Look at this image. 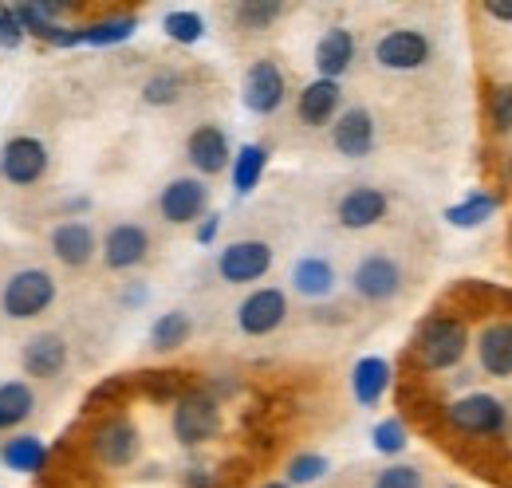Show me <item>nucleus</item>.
<instances>
[{
    "label": "nucleus",
    "mask_w": 512,
    "mask_h": 488,
    "mask_svg": "<svg viewBox=\"0 0 512 488\" xmlns=\"http://www.w3.org/2000/svg\"><path fill=\"white\" fill-rule=\"evenodd\" d=\"M469 355V327L457 315H430L414 331V359L422 370L442 374Z\"/></svg>",
    "instance_id": "obj_1"
},
{
    "label": "nucleus",
    "mask_w": 512,
    "mask_h": 488,
    "mask_svg": "<svg viewBox=\"0 0 512 488\" xmlns=\"http://www.w3.org/2000/svg\"><path fill=\"white\" fill-rule=\"evenodd\" d=\"M446 422L457 429V433H465V437H485V441H493V437H509L512 410L505 398H497V394H489V390H469V394L453 398L446 406Z\"/></svg>",
    "instance_id": "obj_2"
},
{
    "label": "nucleus",
    "mask_w": 512,
    "mask_h": 488,
    "mask_svg": "<svg viewBox=\"0 0 512 488\" xmlns=\"http://www.w3.org/2000/svg\"><path fill=\"white\" fill-rule=\"evenodd\" d=\"M56 276L48 268H16L0 288V311L8 319H40L56 304Z\"/></svg>",
    "instance_id": "obj_3"
},
{
    "label": "nucleus",
    "mask_w": 512,
    "mask_h": 488,
    "mask_svg": "<svg viewBox=\"0 0 512 488\" xmlns=\"http://www.w3.org/2000/svg\"><path fill=\"white\" fill-rule=\"evenodd\" d=\"M221 398L209 394V390H190L174 402V414H170V429L178 437L182 449H197V445H209L217 433H221Z\"/></svg>",
    "instance_id": "obj_4"
},
{
    "label": "nucleus",
    "mask_w": 512,
    "mask_h": 488,
    "mask_svg": "<svg viewBox=\"0 0 512 488\" xmlns=\"http://www.w3.org/2000/svg\"><path fill=\"white\" fill-rule=\"evenodd\" d=\"M406 284L402 264L390 252H367L355 268H351V292L363 304H390Z\"/></svg>",
    "instance_id": "obj_5"
},
{
    "label": "nucleus",
    "mask_w": 512,
    "mask_h": 488,
    "mask_svg": "<svg viewBox=\"0 0 512 488\" xmlns=\"http://www.w3.org/2000/svg\"><path fill=\"white\" fill-rule=\"evenodd\" d=\"M284 99H288V75H284V67L276 60H268V56L249 63V71L241 79V103H245V111L268 119V115H276L284 107Z\"/></svg>",
    "instance_id": "obj_6"
},
{
    "label": "nucleus",
    "mask_w": 512,
    "mask_h": 488,
    "mask_svg": "<svg viewBox=\"0 0 512 488\" xmlns=\"http://www.w3.org/2000/svg\"><path fill=\"white\" fill-rule=\"evenodd\" d=\"M272 260H276L272 244L260 241V237H245V241L225 244V248L217 252V276H221L225 284H233V288H237V284H256V280L268 276Z\"/></svg>",
    "instance_id": "obj_7"
},
{
    "label": "nucleus",
    "mask_w": 512,
    "mask_h": 488,
    "mask_svg": "<svg viewBox=\"0 0 512 488\" xmlns=\"http://www.w3.org/2000/svg\"><path fill=\"white\" fill-rule=\"evenodd\" d=\"M434 60V44L422 28H390L375 40V63L383 71H418Z\"/></svg>",
    "instance_id": "obj_8"
},
{
    "label": "nucleus",
    "mask_w": 512,
    "mask_h": 488,
    "mask_svg": "<svg viewBox=\"0 0 512 488\" xmlns=\"http://www.w3.org/2000/svg\"><path fill=\"white\" fill-rule=\"evenodd\" d=\"M205 209H209V185L197 174L170 178L158 193V213L166 225H197L205 217Z\"/></svg>",
    "instance_id": "obj_9"
},
{
    "label": "nucleus",
    "mask_w": 512,
    "mask_h": 488,
    "mask_svg": "<svg viewBox=\"0 0 512 488\" xmlns=\"http://www.w3.org/2000/svg\"><path fill=\"white\" fill-rule=\"evenodd\" d=\"M284 319H288V296H284V288H253L237 304V327L249 339H264V335L280 331Z\"/></svg>",
    "instance_id": "obj_10"
},
{
    "label": "nucleus",
    "mask_w": 512,
    "mask_h": 488,
    "mask_svg": "<svg viewBox=\"0 0 512 488\" xmlns=\"http://www.w3.org/2000/svg\"><path fill=\"white\" fill-rule=\"evenodd\" d=\"M48 162H52V154H48V146L40 138L16 134L0 150V178L12 185H36L48 174Z\"/></svg>",
    "instance_id": "obj_11"
},
{
    "label": "nucleus",
    "mask_w": 512,
    "mask_h": 488,
    "mask_svg": "<svg viewBox=\"0 0 512 488\" xmlns=\"http://www.w3.org/2000/svg\"><path fill=\"white\" fill-rule=\"evenodd\" d=\"M331 146H335V154H343L351 162L375 154V146H379V122H375V115L367 107L339 111V119L331 122Z\"/></svg>",
    "instance_id": "obj_12"
},
{
    "label": "nucleus",
    "mask_w": 512,
    "mask_h": 488,
    "mask_svg": "<svg viewBox=\"0 0 512 488\" xmlns=\"http://www.w3.org/2000/svg\"><path fill=\"white\" fill-rule=\"evenodd\" d=\"M186 158H190V166L197 170V178H201V182H205V178L225 174V170H229V162H233L229 134H225L217 122H201V126H193L190 138H186Z\"/></svg>",
    "instance_id": "obj_13"
},
{
    "label": "nucleus",
    "mask_w": 512,
    "mask_h": 488,
    "mask_svg": "<svg viewBox=\"0 0 512 488\" xmlns=\"http://www.w3.org/2000/svg\"><path fill=\"white\" fill-rule=\"evenodd\" d=\"M386 213H390V197L379 185H355L335 201V221L351 233L375 229L379 221H386Z\"/></svg>",
    "instance_id": "obj_14"
},
{
    "label": "nucleus",
    "mask_w": 512,
    "mask_h": 488,
    "mask_svg": "<svg viewBox=\"0 0 512 488\" xmlns=\"http://www.w3.org/2000/svg\"><path fill=\"white\" fill-rule=\"evenodd\" d=\"M99 252H103V264L111 272H130V268H138L150 256V233L138 221H119V225L107 229Z\"/></svg>",
    "instance_id": "obj_15"
},
{
    "label": "nucleus",
    "mask_w": 512,
    "mask_h": 488,
    "mask_svg": "<svg viewBox=\"0 0 512 488\" xmlns=\"http://www.w3.org/2000/svg\"><path fill=\"white\" fill-rule=\"evenodd\" d=\"M138 453H142V433L130 418H107L95 429V457L107 469H127L138 461Z\"/></svg>",
    "instance_id": "obj_16"
},
{
    "label": "nucleus",
    "mask_w": 512,
    "mask_h": 488,
    "mask_svg": "<svg viewBox=\"0 0 512 488\" xmlns=\"http://www.w3.org/2000/svg\"><path fill=\"white\" fill-rule=\"evenodd\" d=\"M477 366L489 378H512V319H493L481 327V335L473 339Z\"/></svg>",
    "instance_id": "obj_17"
},
{
    "label": "nucleus",
    "mask_w": 512,
    "mask_h": 488,
    "mask_svg": "<svg viewBox=\"0 0 512 488\" xmlns=\"http://www.w3.org/2000/svg\"><path fill=\"white\" fill-rule=\"evenodd\" d=\"M339 111H343V87L335 79H312L296 99V119L312 130L331 126L339 119Z\"/></svg>",
    "instance_id": "obj_18"
},
{
    "label": "nucleus",
    "mask_w": 512,
    "mask_h": 488,
    "mask_svg": "<svg viewBox=\"0 0 512 488\" xmlns=\"http://www.w3.org/2000/svg\"><path fill=\"white\" fill-rule=\"evenodd\" d=\"M48 248H52V256L67 264V268H83V264H91V256L99 252V237H95V229L87 225V221H60L56 229H52V237H48Z\"/></svg>",
    "instance_id": "obj_19"
},
{
    "label": "nucleus",
    "mask_w": 512,
    "mask_h": 488,
    "mask_svg": "<svg viewBox=\"0 0 512 488\" xmlns=\"http://www.w3.org/2000/svg\"><path fill=\"white\" fill-rule=\"evenodd\" d=\"M20 366L28 378H56L67 366V343L56 331H40L20 347Z\"/></svg>",
    "instance_id": "obj_20"
},
{
    "label": "nucleus",
    "mask_w": 512,
    "mask_h": 488,
    "mask_svg": "<svg viewBox=\"0 0 512 488\" xmlns=\"http://www.w3.org/2000/svg\"><path fill=\"white\" fill-rule=\"evenodd\" d=\"M355 36H351V28H327L320 40H316V71H320V79H343L347 71H351V63H355Z\"/></svg>",
    "instance_id": "obj_21"
},
{
    "label": "nucleus",
    "mask_w": 512,
    "mask_h": 488,
    "mask_svg": "<svg viewBox=\"0 0 512 488\" xmlns=\"http://www.w3.org/2000/svg\"><path fill=\"white\" fill-rule=\"evenodd\" d=\"M292 288H296L304 300H327V296L339 288V272H335V264H331L327 256L308 252V256H300V260L292 264Z\"/></svg>",
    "instance_id": "obj_22"
},
{
    "label": "nucleus",
    "mask_w": 512,
    "mask_h": 488,
    "mask_svg": "<svg viewBox=\"0 0 512 488\" xmlns=\"http://www.w3.org/2000/svg\"><path fill=\"white\" fill-rule=\"evenodd\" d=\"M386 390H390V363H386L383 355H363L355 363V370H351V394H355V402L363 410H371V406L383 402Z\"/></svg>",
    "instance_id": "obj_23"
},
{
    "label": "nucleus",
    "mask_w": 512,
    "mask_h": 488,
    "mask_svg": "<svg viewBox=\"0 0 512 488\" xmlns=\"http://www.w3.org/2000/svg\"><path fill=\"white\" fill-rule=\"evenodd\" d=\"M497 209H501V197H497V193H489V189H469L461 201H453L446 209V221L453 229H481V225H489V221L497 217Z\"/></svg>",
    "instance_id": "obj_24"
},
{
    "label": "nucleus",
    "mask_w": 512,
    "mask_h": 488,
    "mask_svg": "<svg viewBox=\"0 0 512 488\" xmlns=\"http://www.w3.org/2000/svg\"><path fill=\"white\" fill-rule=\"evenodd\" d=\"M268 170V146L260 142H245L241 150H233V162H229V178H233V193L237 197H249L260 178Z\"/></svg>",
    "instance_id": "obj_25"
},
{
    "label": "nucleus",
    "mask_w": 512,
    "mask_h": 488,
    "mask_svg": "<svg viewBox=\"0 0 512 488\" xmlns=\"http://www.w3.org/2000/svg\"><path fill=\"white\" fill-rule=\"evenodd\" d=\"M0 461L4 469L12 473H40L48 465V445L36 437V433H20V437H8L0 445Z\"/></svg>",
    "instance_id": "obj_26"
},
{
    "label": "nucleus",
    "mask_w": 512,
    "mask_h": 488,
    "mask_svg": "<svg viewBox=\"0 0 512 488\" xmlns=\"http://www.w3.org/2000/svg\"><path fill=\"white\" fill-rule=\"evenodd\" d=\"M190 335H193V319H190V311H182V307L162 311V315L150 323V347H154L158 355H170V351L186 347Z\"/></svg>",
    "instance_id": "obj_27"
},
{
    "label": "nucleus",
    "mask_w": 512,
    "mask_h": 488,
    "mask_svg": "<svg viewBox=\"0 0 512 488\" xmlns=\"http://www.w3.org/2000/svg\"><path fill=\"white\" fill-rule=\"evenodd\" d=\"M32 414H36V394H32V386L20 382V378L0 382V433H4V429H20Z\"/></svg>",
    "instance_id": "obj_28"
},
{
    "label": "nucleus",
    "mask_w": 512,
    "mask_h": 488,
    "mask_svg": "<svg viewBox=\"0 0 512 488\" xmlns=\"http://www.w3.org/2000/svg\"><path fill=\"white\" fill-rule=\"evenodd\" d=\"M79 32V44H91V48H111V44H123L138 32V16L123 12V16H107V20H95L87 28H75Z\"/></svg>",
    "instance_id": "obj_29"
},
{
    "label": "nucleus",
    "mask_w": 512,
    "mask_h": 488,
    "mask_svg": "<svg viewBox=\"0 0 512 488\" xmlns=\"http://www.w3.org/2000/svg\"><path fill=\"white\" fill-rule=\"evenodd\" d=\"M162 32H166L174 44L193 48V44L205 40V20H201V12H193V8H174V12L162 16Z\"/></svg>",
    "instance_id": "obj_30"
},
{
    "label": "nucleus",
    "mask_w": 512,
    "mask_h": 488,
    "mask_svg": "<svg viewBox=\"0 0 512 488\" xmlns=\"http://www.w3.org/2000/svg\"><path fill=\"white\" fill-rule=\"evenodd\" d=\"M284 12H288V8L276 4V0H245V4L233 8V20H237V28H245V32H268V28H276V20H280Z\"/></svg>",
    "instance_id": "obj_31"
},
{
    "label": "nucleus",
    "mask_w": 512,
    "mask_h": 488,
    "mask_svg": "<svg viewBox=\"0 0 512 488\" xmlns=\"http://www.w3.org/2000/svg\"><path fill=\"white\" fill-rule=\"evenodd\" d=\"M186 91V79L178 71H154L146 83H142V103L146 107H174Z\"/></svg>",
    "instance_id": "obj_32"
},
{
    "label": "nucleus",
    "mask_w": 512,
    "mask_h": 488,
    "mask_svg": "<svg viewBox=\"0 0 512 488\" xmlns=\"http://www.w3.org/2000/svg\"><path fill=\"white\" fill-rule=\"evenodd\" d=\"M331 473V461L323 453H296L288 461V473H284V485L288 488H304V485H316Z\"/></svg>",
    "instance_id": "obj_33"
},
{
    "label": "nucleus",
    "mask_w": 512,
    "mask_h": 488,
    "mask_svg": "<svg viewBox=\"0 0 512 488\" xmlns=\"http://www.w3.org/2000/svg\"><path fill=\"white\" fill-rule=\"evenodd\" d=\"M371 445H375V453H383V457L406 453V445H410L406 422H402V418H383L379 426L371 429Z\"/></svg>",
    "instance_id": "obj_34"
},
{
    "label": "nucleus",
    "mask_w": 512,
    "mask_h": 488,
    "mask_svg": "<svg viewBox=\"0 0 512 488\" xmlns=\"http://www.w3.org/2000/svg\"><path fill=\"white\" fill-rule=\"evenodd\" d=\"M371 488H426V473L418 465L390 461L386 469H379V477L371 481Z\"/></svg>",
    "instance_id": "obj_35"
},
{
    "label": "nucleus",
    "mask_w": 512,
    "mask_h": 488,
    "mask_svg": "<svg viewBox=\"0 0 512 488\" xmlns=\"http://www.w3.org/2000/svg\"><path fill=\"white\" fill-rule=\"evenodd\" d=\"M489 126L497 134H512V83H497L489 91Z\"/></svg>",
    "instance_id": "obj_36"
},
{
    "label": "nucleus",
    "mask_w": 512,
    "mask_h": 488,
    "mask_svg": "<svg viewBox=\"0 0 512 488\" xmlns=\"http://www.w3.org/2000/svg\"><path fill=\"white\" fill-rule=\"evenodd\" d=\"M20 44H24V32H20L12 8H0V48H4V52H16Z\"/></svg>",
    "instance_id": "obj_37"
},
{
    "label": "nucleus",
    "mask_w": 512,
    "mask_h": 488,
    "mask_svg": "<svg viewBox=\"0 0 512 488\" xmlns=\"http://www.w3.org/2000/svg\"><path fill=\"white\" fill-rule=\"evenodd\" d=\"M182 485L186 488H217V473H213L209 465H190V469L182 473Z\"/></svg>",
    "instance_id": "obj_38"
},
{
    "label": "nucleus",
    "mask_w": 512,
    "mask_h": 488,
    "mask_svg": "<svg viewBox=\"0 0 512 488\" xmlns=\"http://www.w3.org/2000/svg\"><path fill=\"white\" fill-rule=\"evenodd\" d=\"M217 233H221V213H205V217L197 221V233H193V237H197L201 248H209V244L217 241Z\"/></svg>",
    "instance_id": "obj_39"
},
{
    "label": "nucleus",
    "mask_w": 512,
    "mask_h": 488,
    "mask_svg": "<svg viewBox=\"0 0 512 488\" xmlns=\"http://www.w3.org/2000/svg\"><path fill=\"white\" fill-rule=\"evenodd\" d=\"M485 16L489 20H497V24H512V0H493V4H485Z\"/></svg>",
    "instance_id": "obj_40"
},
{
    "label": "nucleus",
    "mask_w": 512,
    "mask_h": 488,
    "mask_svg": "<svg viewBox=\"0 0 512 488\" xmlns=\"http://www.w3.org/2000/svg\"><path fill=\"white\" fill-rule=\"evenodd\" d=\"M146 296H150V292H146L142 284H134V288H127V292H123V304L138 307V304H146Z\"/></svg>",
    "instance_id": "obj_41"
},
{
    "label": "nucleus",
    "mask_w": 512,
    "mask_h": 488,
    "mask_svg": "<svg viewBox=\"0 0 512 488\" xmlns=\"http://www.w3.org/2000/svg\"><path fill=\"white\" fill-rule=\"evenodd\" d=\"M260 488H288L284 481H268V485H260Z\"/></svg>",
    "instance_id": "obj_42"
},
{
    "label": "nucleus",
    "mask_w": 512,
    "mask_h": 488,
    "mask_svg": "<svg viewBox=\"0 0 512 488\" xmlns=\"http://www.w3.org/2000/svg\"><path fill=\"white\" fill-rule=\"evenodd\" d=\"M509 182H512V150H509Z\"/></svg>",
    "instance_id": "obj_43"
},
{
    "label": "nucleus",
    "mask_w": 512,
    "mask_h": 488,
    "mask_svg": "<svg viewBox=\"0 0 512 488\" xmlns=\"http://www.w3.org/2000/svg\"><path fill=\"white\" fill-rule=\"evenodd\" d=\"M446 488H457V485H446Z\"/></svg>",
    "instance_id": "obj_44"
}]
</instances>
